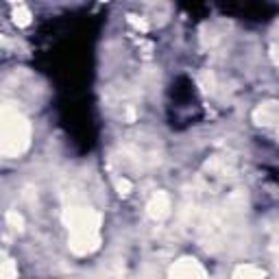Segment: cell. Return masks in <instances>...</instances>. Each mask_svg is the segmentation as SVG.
<instances>
[{"instance_id": "cell-10", "label": "cell", "mask_w": 279, "mask_h": 279, "mask_svg": "<svg viewBox=\"0 0 279 279\" xmlns=\"http://www.w3.org/2000/svg\"><path fill=\"white\" fill-rule=\"evenodd\" d=\"M273 59H275V63H279V48L277 46H273Z\"/></svg>"}, {"instance_id": "cell-8", "label": "cell", "mask_w": 279, "mask_h": 279, "mask_svg": "<svg viewBox=\"0 0 279 279\" xmlns=\"http://www.w3.org/2000/svg\"><path fill=\"white\" fill-rule=\"evenodd\" d=\"M116 188H118V192H120L122 196H127V194L131 192V181H129V179H125V177L116 179Z\"/></svg>"}, {"instance_id": "cell-4", "label": "cell", "mask_w": 279, "mask_h": 279, "mask_svg": "<svg viewBox=\"0 0 279 279\" xmlns=\"http://www.w3.org/2000/svg\"><path fill=\"white\" fill-rule=\"evenodd\" d=\"M234 279H264V270L253 264H242L234 270Z\"/></svg>"}, {"instance_id": "cell-2", "label": "cell", "mask_w": 279, "mask_h": 279, "mask_svg": "<svg viewBox=\"0 0 279 279\" xmlns=\"http://www.w3.org/2000/svg\"><path fill=\"white\" fill-rule=\"evenodd\" d=\"M170 279H207L205 268L196 260H179L170 270Z\"/></svg>"}, {"instance_id": "cell-6", "label": "cell", "mask_w": 279, "mask_h": 279, "mask_svg": "<svg viewBox=\"0 0 279 279\" xmlns=\"http://www.w3.org/2000/svg\"><path fill=\"white\" fill-rule=\"evenodd\" d=\"M18 277V268H15L13 260H5L3 268H0V279H15Z\"/></svg>"}, {"instance_id": "cell-9", "label": "cell", "mask_w": 279, "mask_h": 279, "mask_svg": "<svg viewBox=\"0 0 279 279\" xmlns=\"http://www.w3.org/2000/svg\"><path fill=\"white\" fill-rule=\"evenodd\" d=\"M129 22L133 24V27H137L140 31H146V29H149V27H146V22H144V20H137L135 15H129Z\"/></svg>"}, {"instance_id": "cell-1", "label": "cell", "mask_w": 279, "mask_h": 279, "mask_svg": "<svg viewBox=\"0 0 279 279\" xmlns=\"http://www.w3.org/2000/svg\"><path fill=\"white\" fill-rule=\"evenodd\" d=\"M0 135H3V151L5 157H18L20 153L27 151L31 140V125L27 118L18 113V109L5 107L3 109V122H0Z\"/></svg>"}, {"instance_id": "cell-11", "label": "cell", "mask_w": 279, "mask_h": 279, "mask_svg": "<svg viewBox=\"0 0 279 279\" xmlns=\"http://www.w3.org/2000/svg\"><path fill=\"white\" fill-rule=\"evenodd\" d=\"M277 270H279V260H277Z\"/></svg>"}, {"instance_id": "cell-3", "label": "cell", "mask_w": 279, "mask_h": 279, "mask_svg": "<svg viewBox=\"0 0 279 279\" xmlns=\"http://www.w3.org/2000/svg\"><path fill=\"white\" fill-rule=\"evenodd\" d=\"M146 210H149V216L155 218V220L166 218L170 214V196L166 192H157L149 201V207H146Z\"/></svg>"}, {"instance_id": "cell-7", "label": "cell", "mask_w": 279, "mask_h": 279, "mask_svg": "<svg viewBox=\"0 0 279 279\" xmlns=\"http://www.w3.org/2000/svg\"><path fill=\"white\" fill-rule=\"evenodd\" d=\"M7 223H9L13 229H22V227H24V218H22L15 210H11L9 214H7Z\"/></svg>"}, {"instance_id": "cell-5", "label": "cell", "mask_w": 279, "mask_h": 279, "mask_svg": "<svg viewBox=\"0 0 279 279\" xmlns=\"http://www.w3.org/2000/svg\"><path fill=\"white\" fill-rule=\"evenodd\" d=\"M13 20H15L18 27H27V24L31 22V11L24 5H18L15 7V11H13Z\"/></svg>"}]
</instances>
